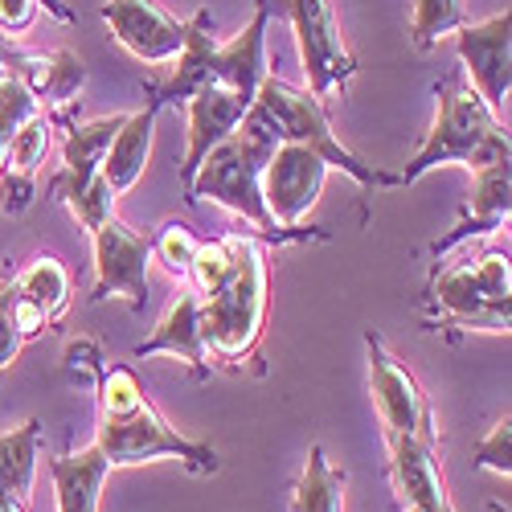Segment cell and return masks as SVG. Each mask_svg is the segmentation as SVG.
Masks as SVG:
<instances>
[{"mask_svg":"<svg viewBox=\"0 0 512 512\" xmlns=\"http://www.w3.org/2000/svg\"><path fill=\"white\" fill-rule=\"evenodd\" d=\"M0 197L9 213H25L33 205V177L25 173H0Z\"/></svg>","mask_w":512,"mask_h":512,"instance_id":"cell-34","label":"cell"},{"mask_svg":"<svg viewBox=\"0 0 512 512\" xmlns=\"http://www.w3.org/2000/svg\"><path fill=\"white\" fill-rule=\"evenodd\" d=\"M275 152V136L267 132L263 123H254L250 115L234 127V132L218 144L209 148L205 160L197 164V173L185 189V201L197 205V201H213L222 205L226 213H234V218L250 222L254 230H259L267 242H283V238H312V230H283L271 222L267 213V201H263V168Z\"/></svg>","mask_w":512,"mask_h":512,"instance_id":"cell-3","label":"cell"},{"mask_svg":"<svg viewBox=\"0 0 512 512\" xmlns=\"http://www.w3.org/2000/svg\"><path fill=\"white\" fill-rule=\"evenodd\" d=\"M17 295H13V275H5L0 279V373H5L13 361H17V353H21V345H25V336H21V328H17Z\"/></svg>","mask_w":512,"mask_h":512,"instance_id":"cell-32","label":"cell"},{"mask_svg":"<svg viewBox=\"0 0 512 512\" xmlns=\"http://www.w3.org/2000/svg\"><path fill=\"white\" fill-rule=\"evenodd\" d=\"M9 74H17L25 87L33 91L37 103H70L82 82H87V66L74 50H54V54H25L9 58Z\"/></svg>","mask_w":512,"mask_h":512,"instance_id":"cell-22","label":"cell"},{"mask_svg":"<svg viewBox=\"0 0 512 512\" xmlns=\"http://www.w3.org/2000/svg\"><path fill=\"white\" fill-rule=\"evenodd\" d=\"M250 103L226 87H218V82H209V87H201L193 99H185V115H189V144H185V164H181V193L189 189L197 164L205 160L209 148H218L234 127L246 119Z\"/></svg>","mask_w":512,"mask_h":512,"instance_id":"cell-16","label":"cell"},{"mask_svg":"<svg viewBox=\"0 0 512 512\" xmlns=\"http://www.w3.org/2000/svg\"><path fill=\"white\" fill-rule=\"evenodd\" d=\"M431 304L443 324L467 332H504L512 320V271L508 250L459 254L431 279Z\"/></svg>","mask_w":512,"mask_h":512,"instance_id":"cell-6","label":"cell"},{"mask_svg":"<svg viewBox=\"0 0 512 512\" xmlns=\"http://www.w3.org/2000/svg\"><path fill=\"white\" fill-rule=\"evenodd\" d=\"M508 213H512V168H508V160L476 168L472 173V197H467L463 218L455 222V230L447 238L435 242V254H447L467 238H480V234H492V230L508 226Z\"/></svg>","mask_w":512,"mask_h":512,"instance_id":"cell-17","label":"cell"},{"mask_svg":"<svg viewBox=\"0 0 512 512\" xmlns=\"http://www.w3.org/2000/svg\"><path fill=\"white\" fill-rule=\"evenodd\" d=\"M54 193L66 201V209L74 213V222L87 230V234H95L103 222H111L115 218V189L107 185V177L103 173H91V177H58L54 181Z\"/></svg>","mask_w":512,"mask_h":512,"instance_id":"cell-26","label":"cell"},{"mask_svg":"<svg viewBox=\"0 0 512 512\" xmlns=\"http://www.w3.org/2000/svg\"><path fill=\"white\" fill-rule=\"evenodd\" d=\"M340 504H345V472L332 467L324 447H312L304 476L291 492V512H340Z\"/></svg>","mask_w":512,"mask_h":512,"instance_id":"cell-25","label":"cell"},{"mask_svg":"<svg viewBox=\"0 0 512 512\" xmlns=\"http://www.w3.org/2000/svg\"><path fill=\"white\" fill-rule=\"evenodd\" d=\"M197 246H201V238H197L189 226H181V222L160 226V234L152 238V254H156V259H160L168 271H173L177 279L189 275V263H193Z\"/></svg>","mask_w":512,"mask_h":512,"instance_id":"cell-30","label":"cell"},{"mask_svg":"<svg viewBox=\"0 0 512 512\" xmlns=\"http://www.w3.org/2000/svg\"><path fill=\"white\" fill-rule=\"evenodd\" d=\"M390 447V484L402 512H455L439 472V443L386 439Z\"/></svg>","mask_w":512,"mask_h":512,"instance_id":"cell-15","label":"cell"},{"mask_svg":"<svg viewBox=\"0 0 512 512\" xmlns=\"http://www.w3.org/2000/svg\"><path fill=\"white\" fill-rule=\"evenodd\" d=\"M435 99H439L435 123L426 132L422 148L414 152V160L398 173V185H414L418 177H426L431 168H443V164H459L467 173H476L484 164L512 156L508 127L467 82L443 78L435 87Z\"/></svg>","mask_w":512,"mask_h":512,"instance_id":"cell-4","label":"cell"},{"mask_svg":"<svg viewBox=\"0 0 512 512\" xmlns=\"http://www.w3.org/2000/svg\"><path fill=\"white\" fill-rule=\"evenodd\" d=\"M254 123H263L267 132L275 136V144H304L312 152H320L328 160V168H340L345 177H353L361 189H386V185H398V177L381 173V168L365 164L345 140L332 132L328 123V111L324 103L312 95V91H300L291 87L283 78H267L259 95H254L250 111H246Z\"/></svg>","mask_w":512,"mask_h":512,"instance_id":"cell-5","label":"cell"},{"mask_svg":"<svg viewBox=\"0 0 512 512\" xmlns=\"http://www.w3.org/2000/svg\"><path fill=\"white\" fill-rule=\"evenodd\" d=\"M271 17H283L295 29V46H300L304 78L320 103L340 95L357 74V58L349 50L345 33H340V17L332 0H271Z\"/></svg>","mask_w":512,"mask_h":512,"instance_id":"cell-7","label":"cell"},{"mask_svg":"<svg viewBox=\"0 0 512 512\" xmlns=\"http://www.w3.org/2000/svg\"><path fill=\"white\" fill-rule=\"evenodd\" d=\"M156 115H160V103L152 99L144 111L127 115L123 127L115 132V140H111V148L103 156V168H99L115 193H127L144 177L148 156H152V136H156Z\"/></svg>","mask_w":512,"mask_h":512,"instance_id":"cell-21","label":"cell"},{"mask_svg":"<svg viewBox=\"0 0 512 512\" xmlns=\"http://www.w3.org/2000/svg\"><path fill=\"white\" fill-rule=\"evenodd\" d=\"M13 295H17V328L25 340L41 336L46 328H54L62 320V312L70 308L74 295V279L62 267V259L54 254H37L33 263H25L13 275Z\"/></svg>","mask_w":512,"mask_h":512,"instance_id":"cell-13","label":"cell"},{"mask_svg":"<svg viewBox=\"0 0 512 512\" xmlns=\"http://www.w3.org/2000/svg\"><path fill=\"white\" fill-rule=\"evenodd\" d=\"M512 422H508V414L504 418H496L492 422V431L476 443V451H472V467H480V472H492V476H500V480H508L512 476Z\"/></svg>","mask_w":512,"mask_h":512,"instance_id":"cell-31","label":"cell"},{"mask_svg":"<svg viewBox=\"0 0 512 512\" xmlns=\"http://www.w3.org/2000/svg\"><path fill=\"white\" fill-rule=\"evenodd\" d=\"M95 394H99L95 447L107 455L111 472L115 467L152 463V459H181L197 476L218 472V451L209 443L185 439L177 426H168L164 414L148 402L132 365H99Z\"/></svg>","mask_w":512,"mask_h":512,"instance_id":"cell-1","label":"cell"},{"mask_svg":"<svg viewBox=\"0 0 512 512\" xmlns=\"http://www.w3.org/2000/svg\"><path fill=\"white\" fill-rule=\"evenodd\" d=\"M103 21L119 46L144 66L173 62L185 46V21L156 0H103Z\"/></svg>","mask_w":512,"mask_h":512,"instance_id":"cell-12","label":"cell"},{"mask_svg":"<svg viewBox=\"0 0 512 512\" xmlns=\"http://www.w3.org/2000/svg\"><path fill=\"white\" fill-rule=\"evenodd\" d=\"M328 160L304 144H275L267 168H263V201L271 222L283 230H300V222L312 213V205L324 193Z\"/></svg>","mask_w":512,"mask_h":512,"instance_id":"cell-10","label":"cell"},{"mask_svg":"<svg viewBox=\"0 0 512 512\" xmlns=\"http://www.w3.org/2000/svg\"><path fill=\"white\" fill-rule=\"evenodd\" d=\"M54 144V123L46 115H33L29 123L17 127V136L9 144V156H5V173H25L33 177L41 164H46V152Z\"/></svg>","mask_w":512,"mask_h":512,"instance_id":"cell-29","label":"cell"},{"mask_svg":"<svg viewBox=\"0 0 512 512\" xmlns=\"http://www.w3.org/2000/svg\"><path fill=\"white\" fill-rule=\"evenodd\" d=\"M33 115H41V103L33 99V91L17 74H0V173H5V156H9L17 127L29 123Z\"/></svg>","mask_w":512,"mask_h":512,"instance_id":"cell-28","label":"cell"},{"mask_svg":"<svg viewBox=\"0 0 512 512\" xmlns=\"http://www.w3.org/2000/svg\"><path fill=\"white\" fill-rule=\"evenodd\" d=\"M467 25L463 0H414L410 9V37L418 50H431L439 41L455 37Z\"/></svg>","mask_w":512,"mask_h":512,"instance_id":"cell-27","label":"cell"},{"mask_svg":"<svg viewBox=\"0 0 512 512\" xmlns=\"http://www.w3.org/2000/svg\"><path fill=\"white\" fill-rule=\"evenodd\" d=\"M365 357H369V390H373L381 426H386V439L439 443L431 402H426L414 373L386 349V340L369 332L365 336Z\"/></svg>","mask_w":512,"mask_h":512,"instance_id":"cell-8","label":"cell"},{"mask_svg":"<svg viewBox=\"0 0 512 512\" xmlns=\"http://www.w3.org/2000/svg\"><path fill=\"white\" fill-rule=\"evenodd\" d=\"M91 246H95V295L91 300H123L132 312H144L152 238L123 226L119 218H111L91 234Z\"/></svg>","mask_w":512,"mask_h":512,"instance_id":"cell-9","label":"cell"},{"mask_svg":"<svg viewBox=\"0 0 512 512\" xmlns=\"http://www.w3.org/2000/svg\"><path fill=\"white\" fill-rule=\"evenodd\" d=\"M213 50H218V41H213V17H209V9H197L185 21V46L173 58L177 74L156 91V103L160 107L164 103H185L201 87H209V78H213Z\"/></svg>","mask_w":512,"mask_h":512,"instance_id":"cell-20","label":"cell"},{"mask_svg":"<svg viewBox=\"0 0 512 512\" xmlns=\"http://www.w3.org/2000/svg\"><path fill=\"white\" fill-rule=\"evenodd\" d=\"M267 33H271V0H259L254 5V17L250 25L230 37V41H218L213 50V78L218 87L242 95L246 103H254L259 87L271 78V54H267Z\"/></svg>","mask_w":512,"mask_h":512,"instance_id":"cell-14","label":"cell"},{"mask_svg":"<svg viewBox=\"0 0 512 512\" xmlns=\"http://www.w3.org/2000/svg\"><path fill=\"white\" fill-rule=\"evenodd\" d=\"M41 13V0H0V33H25Z\"/></svg>","mask_w":512,"mask_h":512,"instance_id":"cell-33","label":"cell"},{"mask_svg":"<svg viewBox=\"0 0 512 512\" xmlns=\"http://www.w3.org/2000/svg\"><path fill=\"white\" fill-rule=\"evenodd\" d=\"M168 353L185 365H193L197 373H209V349H205V336H201V304H197V291H181L168 312L156 320L152 336L136 345V357H156Z\"/></svg>","mask_w":512,"mask_h":512,"instance_id":"cell-18","label":"cell"},{"mask_svg":"<svg viewBox=\"0 0 512 512\" xmlns=\"http://www.w3.org/2000/svg\"><path fill=\"white\" fill-rule=\"evenodd\" d=\"M455 54L472 87L496 115L508 103L512 91V13H496L488 21H467L455 33Z\"/></svg>","mask_w":512,"mask_h":512,"instance_id":"cell-11","label":"cell"},{"mask_svg":"<svg viewBox=\"0 0 512 512\" xmlns=\"http://www.w3.org/2000/svg\"><path fill=\"white\" fill-rule=\"evenodd\" d=\"M0 512H25V504H21V500H13V496H5V492H0Z\"/></svg>","mask_w":512,"mask_h":512,"instance_id":"cell-36","label":"cell"},{"mask_svg":"<svg viewBox=\"0 0 512 512\" xmlns=\"http://www.w3.org/2000/svg\"><path fill=\"white\" fill-rule=\"evenodd\" d=\"M50 476H54V492H58V512H99L111 463L95 443H87L78 451L54 455Z\"/></svg>","mask_w":512,"mask_h":512,"instance_id":"cell-19","label":"cell"},{"mask_svg":"<svg viewBox=\"0 0 512 512\" xmlns=\"http://www.w3.org/2000/svg\"><path fill=\"white\" fill-rule=\"evenodd\" d=\"M267 238L230 234V259L201 291V336L213 361L246 365L267 328Z\"/></svg>","mask_w":512,"mask_h":512,"instance_id":"cell-2","label":"cell"},{"mask_svg":"<svg viewBox=\"0 0 512 512\" xmlns=\"http://www.w3.org/2000/svg\"><path fill=\"white\" fill-rule=\"evenodd\" d=\"M37 455H41V422L25 418L21 426L0 435V492L29 504L37 480Z\"/></svg>","mask_w":512,"mask_h":512,"instance_id":"cell-23","label":"cell"},{"mask_svg":"<svg viewBox=\"0 0 512 512\" xmlns=\"http://www.w3.org/2000/svg\"><path fill=\"white\" fill-rule=\"evenodd\" d=\"M41 9H50L58 21H70V9H66V5H58V0H41Z\"/></svg>","mask_w":512,"mask_h":512,"instance_id":"cell-35","label":"cell"},{"mask_svg":"<svg viewBox=\"0 0 512 512\" xmlns=\"http://www.w3.org/2000/svg\"><path fill=\"white\" fill-rule=\"evenodd\" d=\"M127 115H99V119H87V123H74L66 132V144H62V173L66 177H91L103 168V156L115 140V132L123 127Z\"/></svg>","mask_w":512,"mask_h":512,"instance_id":"cell-24","label":"cell"}]
</instances>
